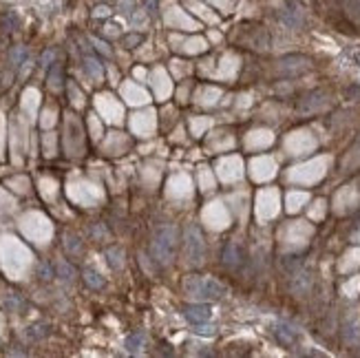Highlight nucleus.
Here are the masks:
<instances>
[{"instance_id":"obj_1","label":"nucleus","mask_w":360,"mask_h":358,"mask_svg":"<svg viewBox=\"0 0 360 358\" xmlns=\"http://www.w3.org/2000/svg\"><path fill=\"white\" fill-rule=\"evenodd\" d=\"M184 292L195 301H215L223 296V285L210 276H188L184 281Z\"/></svg>"},{"instance_id":"obj_2","label":"nucleus","mask_w":360,"mask_h":358,"mask_svg":"<svg viewBox=\"0 0 360 358\" xmlns=\"http://www.w3.org/2000/svg\"><path fill=\"white\" fill-rule=\"evenodd\" d=\"M175 245H177V230L172 225H159L150 241L152 257L162 265H168L172 257H175Z\"/></svg>"},{"instance_id":"obj_3","label":"nucleus","mask_w":360,"mask_h":358,"mask_svg":"<svg viewBox=\"0 0 360 358\" xmlns=\"http://www.w3.org/2000/svg\"><path fill=\"white\" fill-rule=\"evenodd\" d=\"M205 259V241L195 225L186 228V263L190 268H199Z\"/></svg>"},{"instance_id":"obj_4","label":"nucleus","mask_w":360,"mask_h":358,"mask_svg":"<svg viewBox=\"0 0 360 358\" xmlns=\"http://www.w3.org/2000/svg\"><path fill=\"white\" fill-rule=\"evenodd\" d=\"M203 219L212 228H225V225H228V212L223 210L221 203H210L208 208L203 210Z\"/></svg>"},{"instance_id":"obj_5","label":"nucleus","mask_w":360,"mask_h":358,"mask_svg":"<svg viewBox=\"0 0 360 358\" xmlns=\"http://www.w3.org/2000/svg\"><path fill=\"white\" fill-rule=\"evenodd\" d=\"M310 60L307 58H303V56H288V58H283L281 62H278V71L281 73H303V71H307L310 69Z\"/></svg>"},{"instance_id":"obj_6","label":"nucleus","mask_w":360,"mask_h":358,"mask_svg":"<svg viewBox=\"0 0 360 358\" xmlns=\"http://www.w3.org/2000/svg\"><path fill=\"white\" fill-rule=\"evenodd\" d=\"M219 177L223 179V182H235V179L241 177V164H239V159L235 157H225L219 162Z\"/></svg>"},{"instance_id":"obj_7","label":"nucleus","mask_w":360,"mask_h":358,"mask_svg":"<svg viewBox=\"0 0 360 358\" xmlns=\"http://www.w3.org/2000/svg\"><path fill=\"white\" fill-rule=\"evenodd\" d=\"M186 316H188V321H192V323H205L212 318V308L205 305V301L197 303V305H188V308H186Z\"/></svg>"},{"instance_id":"obj_8","label":"nucleus","mask_w":360,"mask_h":358,"mask_svg":"<svg viewBox=\"0 0 360 358\" xmlns=\"http://www.w3.org/2000/svg\"><path fill=\"white\" fill-rule=\"evenodd\" d=\"M345 343H349V345L360 343V318L356 314H351L345 321Z\"/></svg>"},{"instance_id":"obj_9","label":"nucleus","mask_w":360,"mask_h":358,"mask_svg":"<svg viewBox=\"0 0 360 358\" xmlns=\"http://www.w3.org/2000/svg\"><path fill=\"white\" fill-rule=\"evenodd\" d=\"M274 334L276 338L281 341L283 345H294L298 341V336H296V331L290 327V325H283V323H278L276 327H274Z\"/></svg>"},{"instance_id":"obj_10","label":"nucleus","mask_w":360,"mask_h":358,"mask_svg":"<svg viewBox=\"0 0 360 358\" xmlns=\"http://www.w3.org/2000/svg\"><path fill=\"white\" fill-rule=\"evenodd\" d=\"M312 288V278L310 274H305V272H296L294 274V281H292V290L296 292V294H305Z\"/></svg>"},{"instance_id":"obj_11","label":"nucleus","mask_w":360,"mask_h":358,"mask_svg":"<svg viewBox=\"0 0 360 358\" xmlns=\"http://www.w3.org/2000/svg\"><path fill=\"white\" fill-rule=\"evenodd\" d=\"M144 343H146V338L142 331H137V334H131L128 338H126V349L133 351V354H139V351L144 349Z\"/></svg>"},{"instance_id":"obj_12","label":"nucleus","mask_w":360,"mask_h":358,"mask_svg":"<svg viewBox=\"0 0 360 358\" xmlns=\"http://www.w3.org/2000/svg\"><path fill=\"white\" fill-rule=\"evenodd\" d=\"M281 20L288 27H301L303 24V18H301V13H298L296 9H292V7H288V9H283L281 11Z\"/></svg>"},{"instance_id":"obj_13","label":"nucleus","mask_w":360,"mask_h":358,"mask_svg":"<svg viewBox=\"0 0 360 358\" xmlns=\"http://www.w3.org/2000/svg\"><path fill=\"white\" fill-rule=\"evenodd\" d=\"M82 278H84V283L89 285V288H93V290H102L104 288V278L99 276L97 272H93V270H84Z\"/></svg>"},{"instance_id":"obj_14","label":"nucleus","mask_w":360,"mask_h":358,"mask_svg":"<svg viewBox=\"0 0 360 358\" xmlns=\"http://www.w3.org/2000/svg\"><path fill=\"white\" fill-rule=\"evenodd\" d=\"M106 257H109V263L113 265L115 270H119L124 265V252L119 248H111L109 252H106Z\"/></svg>"},{"instance_id":"obj_15","label":"nucleus","mask_w":360,"mask_h":358,"mask_svg":"<svg viewBox=\"0 0 360 358\" xmlns=\"http://www.w3.org/2000/svg\"><path fill=\"white\" fill-rule=\"evenodd\" d=\"M58 274H60V278H62V281L71 283L73 278H75V270H73L66 261H60V263H58Z\"/></svg>"},{"instance_id":"obj_16","label":"nucleus","mask_w":360,"mask_h":358,"mask_svg":"<svg viewBox=\"0 0 360 358\" xmlns=\"http://www.w3.org/2000/svg\"><path fill=\"white\" fill-rule=\"evenodd\" d=\"M24 58H27V49H24V46H13L11 53H9L11 66H20V64H24Z\"/></svg>"},{"instance_id":"obj_17","label":"nucleus","mask_w":360,"mask_h":358,"mask_svg":"<svg viewBox=\"0 0 360 358\" xmlns=\"http://www.w3.org/2000/svg\"><path fill=\"white\" fill-rule=\"evenodd\" d=\"M199 182H201V190H212L215 188V177H212V172L208 168H201V172H199Z\"/></svg>"},{"instance_id":"obj_18","label":"nucleus","mask_w":360,"mask_h":358,"mask_svg":"<svg viewBox=\"0 0 360 358\" xmlns=\"http://www.w3.org/2000/svg\"><path fill=\"white\" fill-rule=\"evenodd\" d=\"M64 239H66L64 245H66V250H69L71 254H80V252H82V245H80V239H75L73 235H66Z\"/></svg>"},{"instance_id":"obj_19","label":"nucleus","mask_w":360,"mask_h":358,"mask_svg":"<svg viewBox=\"0 0 360 358\" xmlns=\"http://www.w3.org/2000/svg\"><path fill=\"white\" fill-rule=\"evenodd\" d=\"M84 62H86V71H89L93 78H102V66H99V62H97V60H93V58H86Z\"/></svg>"},{"instance_id":"obj_20","label":"nucleus","mask_w":360,"mask_h":358,"mask_svg":"<svg viewBox=\"0 0 360 358\" xmlns=\"http://www.w3.org/2000/svg\"><path fill=\"white\" fill-rule=\"evenodd\" d=\"M210 97H219V91L217 89H203L201 93H199V104H212L215 99Z\"/></svg>"},{"instance_id":"obj_21","label":"nucleus","mask_w":360,"mask_h":358,"mask_svg":"<svg viewBox=\"0 0 360 358\" xmlns=\"http://www.w3.org/2000/svg\"><path fill=\"white\" fill-rule=\"evenodd\" d=\"M27 334H29V338H36V341H38V338L49 334V327H46V325H33V327H29Z\"/></svg>"},{"instance_id":"obj_22","label":"nucleus","mask_w":360,"mask_h":358,"mask_svg":"<svg viewBox=\"0 0 360 358\" xmlns=\"http://www.w3.org/2000/svg\"><path fill=\"white\" fill-rule=\"evenodd\" d=\"M184 49L188 51V53H197V51L205 49V42H203V40H199V38H195V40H190V42H186Z\"/></svg>"},{"instance_id":"obj_23","label":"nucleus","mask_w":360,"mask_h":358,"mask_svg":"<svg viewBox=\"0 0 360 358\" xmlns=\"http://www.w3.org/2000/svg\"><path fill=\"white\" fill-rule=\"evenodd\" d=\"M93 44H95V49L99 53H104V56H111V49H109V44L102 42V40H93Z\"/></svg>"},{"instance_id":"obj_24","label":"nucleus","mask_w":360,"mask_h":358,"mask_svg":"<svg viewBox=\"0 0 360 358\" xmlns=\"http://www.w3.org/2000/svg\"><path fill=\"white\" fill-rule=\"evenodd\" d=\"M208 124H210L208 119H203V122H197V119H195V122H192V131H195V135H199L203 126H208Z\"/></svg>"},{"instance_id":"obj_25","label":"nucleus","mask_w":360,"mask_h":358,"mask_svg":"<svg viewBox=\"0 0 360 358\" xmlns=\"http://www.w3.org/2000/svg\"><path fill=\"white\" fill-rule=\"evenodd\" d=\"M40 278H51V268L46 263L40 265Z\"/></svg>"},{"instance_id":"obj_26","label":"nucleus","mask_w":360,"mask_h":358,"mask_svg":"<svg viewBox=\"0 0 360 358\" xmlns=\"http://www.w3.org/2000/svg\"><path fill=\"white\" fill-rule=\"evenodd\" d=\"M51 60H53V51H46L44 56H42V66H44V69H46V66H49Z\"/></svg>"},{"instance_id":"obj_27","label":"nucleus","mask_w":360,"mask_h":358,"mask_svg":"<svg viewBox=\"0 0 360 358\" xmlns=\"http://www.w3.org/2000/svg\"><path fill=\"white\" fill-rule=\"evenodd\" d=\"M133 7V0H122V3H119V9H124V11H128Z\"/></svg>"},{"instance_id":"obj_28","label":"nucleus","mask_w":360,"mask_h":358,"mask_svg":"<svg viewBox=\"0 0 360 358\" xmlns=\"http://www.w3.org/2000/svg\"><path fill=\"white\" fill-rule=\"evenodd\" d=\"M95 16H109V9H106V7H97V9H95Z\"/></svg>"},{"instance_id":"obj_29","label":"nucleus","mask_w":360,"mask_h":358,"mask_svg":"<svg viewBox=\"0 0 360 358\" xmlns=\"http://www.w3.org/2000/svg\"><path fill=\"white\" fill-rule=\"evenodd\" d=\"M137 42H139V36H128V38H126V44H128V46L137 44Z\"/></svg>"},{"instance_id":"obj_30","label":"nucleus","mask_w":360,"mask_h":358,"mask_svg":"<svg viewBox=\"0 0 360 358\" xmlns=\"http://www.w3.org/2000/svg\"><path fill=\"white\" fill-rule=\"evenodd\" d=\"M358 62H360V58H358Z\"/></svg>"}]
</instances>
